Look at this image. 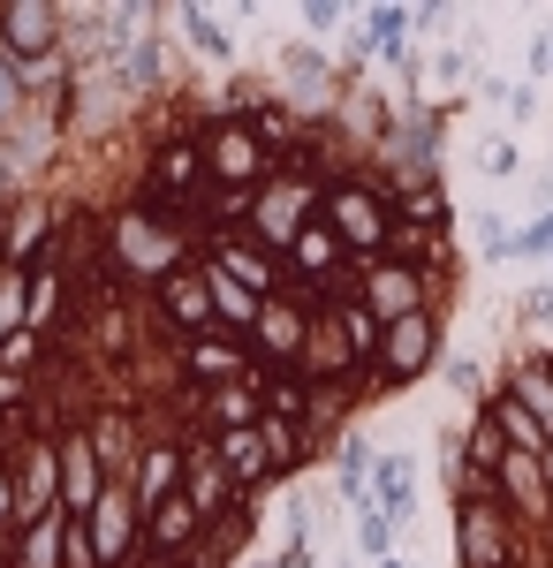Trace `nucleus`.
<instances>
[{
	"mask_svg": "<svg viewBox=\"0 0 553 568\" xmlns=\"http://www.w3.org/2000/svg\"><path fill=\"white\" fill-rule=\"evenodd\" d=\"M107 227V288H160V281H174L182 265H198L190 258V227L182 220H160V213H144L137 197L129 205H114V213L99 220Z\"/></svg>",
	"mask_w": 553,
	"mask_h": 568,
	"instance_id": "1",
	"label": "nucleus"
},
{
	"mask_svg": "<svg viewBox=\"0 0 553 568\" xmlns=\"http://www.w3.org/2000/svg\"><path fill=\"white\" fill-rule=\"evenodd\" d=\"M319 220H326V182L303 175V168H281V175L251 197L243 235H251V243H265L273 258H289V251H296V235H303V227H319Z\"/></svg>",
	"mask_w": 553,
	"mask_h": 568,
	"instance_id": "2",
	"label": "nucleus"
},
{
	"mask_svg": "<svg viewBox=\"0 0 553 568\" xmlns=\"http://www.w3.org/2000/svg\"><path fill=\"white\" fill-rule=\"evenodd\" d=\"M205 190H213V175H205L198 130H190V136H160V144L144 152V182H137V205H144V213L182 220V227H190V213H198Z\"/></svg>",
	"mask_w": 553,
	"mask_h": 568,
	"instance_id": "3",
	"label": "nucleus"
},
{
	"mask_svg": "<svg viewBox=\"0 0 553 568\" xmlns=\"http://www.w3.org/2000/svg\"><path fill=\"white\" fill-rule=\"evenodd\" d=\"M198 152H205V175H213V190H235V197H258L265 182L281 175V160L258 144V130L228 106V114H213L205 130H198Z\"/></svg>",
	"mask_w": 553,
	"mask_h": 568,
	"instance_id": "4",
	"label": "nucleus"
},
{
	"mask_svg": "<svg viewBox=\"0 0 553 568\" xmlns=\"http://www.w3.org/2000/svg\"><path fill=\"white\" fill-rule=\"evenodd\" d=\"M326 227L341 235V251H356V258L372 265L394 243V205H386V190L341 175V182H326Z\"/></svg>",
	"mask_w": 553,
	"mask_h": 568,
	"instance_id": "5",
	"label": "nucleus"
},
{
	"mask_svg": "<svg viewBox=\"0 0 553 568\" xmlns=\"http://www.w3.org/2000/svg\"><path fill=\"white\" fill-rule=\"evenodd\" d=\"M152 318H160V342H168V349L220 334V304H213V273H205V258L182 265L174 281H160V288H152Z\"/></svg>",
	"mask_w": 553,
	"mask_h": 568,
	"instance_id": "6",
	"label": "nucleus"
},
{
	"mask_svg": "<svg viewBox=\"0 0 553 568\" xmlns=\"http://www.w3.org/2000/svg\"><path fill=\"white\" fill-rule=\"evenodd\" d=\"M311 318H319V296H265L258 326L243 334L258 356V372H303V349H311Z\"/></svg>",
	"mask_w": 553,
	"mask_h": 568,
	"instance_id": "7",
	"label": "nucleus"
},
{
	"mask_svg": "<svg viewBox=\"0 0 553 568\" xmlns=\"http://www.w3.org/2000/svg\"><path fill=\"white\" fill-rule=\"evenodd\" d=\"M0 53L16 69H46L61 53V8L53 0H0Z\"/></svg>",
	"mask_w": 553,
	"mask_h": 568,
	"instance_id": "8",
	"label": "nucleus"
},
{
	"mask_svg": "<svg viewBox=\"0 0 553 568\" xmlns=\"http://www.w3.org/2000/svg\"><path fill=\"white\" fill-rule=\"evenodd\" d=\"M84 530H91L99 568H129L137 554H144V508H137V493H129V485H107L99 508L84 516Z\"/></svg>",
	"mask_w": 553,
	"mask_h": 568,
	"instance_id": "9",
	"label": "nucleus"
},
{
	"mask_svg": "<svg viewBox=\"0 0 553 568\" xmlns=\"http://www.w3.org/2000/svg\"><path fill=\"white\" fill-rule=\"evenodd\" d=\"M174 372H182V387H190V394H213V387L251 379L258 356H251L243 334H205V342H182V349H174Z\"/></svg>",
	"mask_w": 553,
	"mask_h": 568,
	"instance_id": "10",
	"label": "nucleus"
},
{
	"mask_svg": "<svg viewBox=\"0 0 553 568\" xmlns=\"http://www.w3.org/2000/svg\"><path fill=\"white\" fill-rule=\"evenodd\" d=\"M198 258L213 265V273H228V281H243L251 296H289V288H296V281H289V258H273V251L251 243L243 227H235V235H213Z\"/></svg>",
	"mask_w": 553,
	"mask_h": 568,
	"instance_id": "11",
	"label": "nucleus"
},
{
	"mask_svg": "<svg viewBox=\"0 0 553 568\" xmlns=\"http://www.w3.org/2000/svg\"><path fill=\"white\" fill-rule=\"evenodd\" d=\"M84 439H91V455L107 463V478H114V485L137 478V463H144V447H152V433L137 425V409H129V402L91 409V417H84Z\"/></svg>",
	"mask_w": 553,
	"mask_h": 568,
	"instance_id": "12",
	"label": "nucleus"
},
{
	"mask_svg": "<svg viewBox=\"0 0 553 568\" xmlns=\"http://www.w3.org/2000/svg\"><path fill=\"white\" fill-rule=\"evenodd\" d=\"M182 493L205 508V524H228V516L243 508L235 478L220 470V455H213V433H182Z\"/></svg>",
	"mask_w": 553,
	"mask_h": 568,
	"instance_id": "13",
	"label": "nucleus"
},
{
	"mask_svg": "<svg viewBox=\"0 0 553 568\" xmlns=\"http://www.w3.org/2000/svg\"><path fill=\"white\" fill-rule=\"evenodd\" d=\"M356 304L372 311L380 326H394V318H410V311H432L425 304V273L402 258H372L364 265V281H356Z\"/></svg>",
	"mask_w": 553,
	"mask_h": 568,
	"instance_id": "14",
	"label": "nucleus"
},
{
	"mask_svg": "<svg viewBox=\"0 0 553 568\" xmlns=\"http://www.w3.org/2000/svg\"><path fill=\"white\" fill-rule=\"evenodd\" d=\"M205 538H213V524H205V508H198L190 493H174V500H160V508L144 516V554H152V561H198Z\"/></svg>",
	"mask_w": 553,
	"mask_h": 568,
	"instance_id": "15",
	"label": "nucleus"
},
{
	"mask_svg": "<svg viewBox=\"0 0 553 568\" xmlns=\"http://www.w3.org/2000/svg\"><path fill=\"white\" fill-rule=\"evenodd\" d=\"M432 356H440V318L432 311H410V318H394L386 326V342H380V387H402V379H418Z\"/></svg>",
	"mask_w": 553,
	"mask_h": 568,
	"instance_id": "16",
	"label": "nucleus"
},
{
	"mask_svg": "<svg viewBox=\"0 0 553 568\" xmlns=\"http://www.w3.org/2000/svg\"><path fill=\"white\" fill-rule=\"evenodd\" d=\"M61 220H69V205H46V197H23V205L8 213V227H0V265L31 273V265H39L46 251H53Z\"/></svg>",
	"mask_w": 553,
	"mask_h": 568,
	"instance_id": "17",
	"label": "nucleus"
},
{
	"mask_svg": "<svg viewBox=\"0 0 553 568\" xmlns=\"http://www.w3.org/2000/svg\"><path fill=\"white\" fill-rule=\"evenodd\" d=\"M53 455H61V508L69 516H91L99 508V493H107V463L91 455V439H84V425H61L53 433Z\"/></svg>",
	"mask_w": 553,
	"mask_h": 568,
	"instance_id": "18",
	"label": "nucleus"
},
{
	"mask_svg": "<svg viewBox=\"0 0 553 568\" xmlns=\"http://www.w3.org/2000/svg\"><path fill=\"white\" fill-rule=\"evenodd\" d=\"M258 425H265V417H258ZM258 425H243V433H213L220 470L235 478V493H243V500H258L265 485L281 478V470H273V455H265V433H258Z\"/></svg>",
	"mask_w": 553,
	"mask_h": 568,
	"instance_id": "19",
	"label": "nucleus"
},
{
	"mask_svg": "<svg viewBox=\"0 0 553 568\" xmlns=\"http://www.w3.org/2000/svg\"><path fill=\"white\" fill-rule=\"evenodd\" d=\"M455 546H463V568H509L501 508H493V500H463V508H455Z\"/></svg>",
	"mask_w": 553,
	"mask_h": 568,
	"instance_id": "20",
	"label": "nucleus"
},
{
	"mask_svg": "<svg viewBox=\"0 0 553 568\" xmlns=\"http://www.w3.org/2000/svg\"><path fill=\"white\" fill-rule=\"evenodd\" d=\"M129 493H137V508H144V516H152L160 500L182 493V433H152V447H144V463H137Z\"/></svg>",
	"mask_w": 553,
	"mask_h": 568,
	"instance_id": "21",
	"label": "nucleus"
},
{
	"mask_svg": "<svg viewBox=\"0 0 553 568\" xmlns=\"http://www.w3.org/2000/svg\"><path fill=\"white\" fill-rule=\"evenodd\" d=\"M16 568H69V508L31 516L16 530Z\"/></svg>",
	"mask_w": 553,
	"mask_h": 568,
	"instance_id": "22",
	"label": "nucleus"
},
{
	"mask_svg": "<svg viewBox=\"0 0 553 568\" xmlns=\"http://www.w3.org/2000/svg\"><path fill=\"white\" fill-rule=\"evenodd\" d=\"M372 500L386 508V524H418V478H410V455H380V470H372Z\"/></svg>",
	"mask_w": 553,
	"mask_h": 568,
	"instance_id": "23",
	"label": "nucleus"
},
{
	"mask_svg": "<svg viewBox=\"0 0 553 568\" xmlns=\"http://www.w3.org/2000/svg\"><path fill=\"white\" fill-rule=\"evenodd\" d=\"M493 485H501V500L515 516H546V455H509Z\"/></svg>",
	"mask_w": 553,
	"mask_h": 568,
	"instance_id": "24",
	"label": "nucleus"
},
{
	"mask_svg": "<svg viewBox=\"0 0 553 568\" xmlns=\"http://www.w3.org/2000/svg\"><path fill=\"white\" fill-rule=\"evenodd\" d=\"M235 114H243V122L258 130V144H265L273 160H281V152L296 144V130H303V122H296V99H258V91H251V99H243Z\"/></svg>",
	"mask_w": 553,
	"mask_h": 568,
	"instance_id": "25",
	"label": "nucleus"
},
{
	"mask_svg": "<svg viewBox=\"0 0 553 568\" xmlns=\"http://www.w3.org/2000/svg\"><path fill=\"white\" fill-rule=\"evenodd\" d=\"M485 417L501 425V439H509L515 455H546V447H553V439H546V425H539V417H531V409H523L515 394H493V409H485Z\"/></svg>",
	"mask_w": 553,
	"mask_h": 568,
	"instance_id": "26",
	"label": "nucleus"
},
{
	"mask_svg": "<svg viewBox=\"0 0 553 568\" xmlns=\"http://www.w3.org/2000/svg\"><path fill=\"white\" fill-rule=\"evenodd\" d=\"M174 23H182V39L198 45V53H213V61H235V31H228V16H213V8H174Z\"/></svg>",
	"mask_w": 553,
	"mask_h": 568,
	"instance_id": "27",
	"label": "nucleus"
},
{
	"mask_svg": "<svg viewBox=\"0 0 553 568\" xmlns=\"http://www.w3.org/2000/svg\"><path fill=\"white\" fill-rule=\"evenodd\" d=\"M16 334H31V273L0 265V349H8Z\"/></svg>",
	"mask_w": 553,
	"mask_h": 568,
	"instance_id": "28",
	"label": "nucleus"
},
{
	"mask_svg": "<svg viewBox=\"0 0 553 568\" xmlns=\"http://www.w3.org/2000/svg\"><path fill=\"white\" fill-rule=\"evenodd\" d=\"M258 433H265V455H273V470H281V478H289V470H303V463H311V433H303L296 417H265V425H258Z\"/></svg>",
	"mask_w": 553,
	"mask_h": 568,
	"instance_id": "29",
	"label": "nucleus"
},
{
	"mask_svg": "<svg viewBox=\"0 0 553 568\" xmlns=\"http://www.w3.org/2000/svg\"><path fill=\"white\" fill-rule=\"evenodd\" d=\"M356 554L380 568V561H394V524H386V508L372 500V508H356Z\"/></svg>",
	"mask_w": 553,
	"mask_h": 568,
	"instance_id": "30",
	"label": "nucleus"
},
{
	"mask_svg": "<svg viewBox=\"0 0 553 568\" xmlns=\"http://www.w3.org/2000/svg\"><path fill=\"white\" fill-rule=\"evenodd\" d=\"M31 394H39V379H23V372L0 364V433L8 425H31Z\"/></svg>",
	"mask_w": 553,
	"mask_h": 568,
	"instance_id": "31",
	"label": "nucleus"
},
{
	"mask_svg": "<svg viewBox=\"0 0 553 568\" xmlns=\"http://www.w3.org/2000/svg\"><path fill=\"white\" fill-rule=\"evenodd\" d=\"M23 106H31V91H23V69H16V61L0 53V130H8V122H16Z\"/></svg>",
	"mask_w": 553,
	"mask_h": 568,
	"instance_id": "32",
	"label": "nucleus"
},
{
	"mask_svg": "<svg viewBox=\"0 0 553 568\" xmlns=\"http://www.w3.org/2000/svg\"><path fill=\"white\" fill-rule=\"evenodd\" d=\"M0 524L23 530V485H16V455L0 447Z\"/></svg>",
	"mask_w": 553,
	"mask_h": 568,
	"instance_id": "33",
	"label": "nucleus"
},
{
	"mask_svg": "<svg viewBox=\"0 0 553 568\" xmlns=\"http://www.w3.org/2000/svg\"><path fill=\"white\" fill-rule=\"evenodd\" d=\"M39 356H46V334H16V342H8V349H0V364H8V372H23V379H31V372H39Z\"/></svg>",
	"mask_w": 553,
	"mask_h": 568,
	"instance_id": "34",
	"label": "nucleus"
},
{
	"mask_svg": "<svg viewBox=\"0 0 553 568\" xmlns=\"http://www.w3.org/2000/svg\"><path fill=\"white\" fill-rule=\"evenodd\" d=\"M281 69H289V84H326V61H319L311 45H289V53H281Z\"/></svg>",
	"mask_w": 553,
	"mask_h": 568,
	"instance_id": "35",
	"label": "nucleus"
},
{
	"mask_svg": "<svg viewBox=\"0 0 553 568\" xmlns=\"http://www.w3.org/2000/svg\"><path fill=\"white\" fill-rule=\"evenodd\" d=\"M539 251H553V213H539L523 235H515V258H539Z\"/></svg>",
	"mask_w": 553,
	"mask_h": 568,
	"instance_id": "36",
	"label": "nucleus"
},
{
	"mask_svg": "<svg viewBox=\"0 0 553 568\" xmlns=\"http://www.w3.org/2000/svg\"><path fill=\"white\" fill-rule=\"evenodd\" d=\"M477 168H485V175H515V144H509V136H493V144L477 152Z\"/></svg>",
	"mask_w": 553,
	"mask_h": 568,
	"instance_id": "37",
	"label": "nucleus"
},
{
	"mask_svg": "<svg viewBox=\"0 0 553 568\" xmlns=\"http://www.w3.org/2000/svg\"><path fill=\"white\" fill-rule=\"evenodd\" d=\"M303 23H311V31H334V23H349V8H334V0H311V8H303Z\"/></svg>",
	"mask_w": 553,
	"mask_h": 568,
	"instance_id": "38",
	"label": "nucleus"
},
{
	"mask_svg": "<svg viewBox=\"0 0 553 568\" xmlns=\"http://www.w3.org/2000/svg\"><path fill=\"white\" fill-rule=\"evenodd\" d=\"M448 387L477 394V387H485V372H477V364H470V356H455V364H448Z\"/></svg>",
	"mask_w": 553,
	"mask_h": 568,
	"instance_id": "39",
	"label": "nucleus"
},
{
	"mask_svg": "<svg viewBox=\"0 0 553 568\" xmlns=\"http://www.w3.org/2000/svg\"><path fill=\"white\" fill-rule=\"evenodd\" d=\"M515 311H523L531 326H539V318H553V288H531V296H523V304H515Z\"/></svg>",
	"mask_w": 553,
	"mask_h": 568,
	"instance_id": "40",
	"label": "nucleus"
},
{
	"mask_svg": "<svg viewBox=\"0 0 553 568\" xmlns=\"http://www.w3.org/2000/svg\"><path fill=\"white\" fill-rule=\"evenodd\" d=\"M0 568H16V530L0 524Z\"/></svg>",
	"mask_w": 553,
	"mask_h": 568,
	"instance_id": "41",
	"label": "nucleus"
},
{
	"mask_svg": "<svg viewBox=\"0 0 553 568\" xmlns=\"http://www.w3.org/2000/svg\"><path fill=\"white\" fill-rule=\"evenodd\" d=\"M546 493H553V447H546Z\"/></svg>",
	"mask_w": 553,
	"mask_h": 568,
	"instance_id": "42",
	"label": "nucleus"
},
{
	"mask_svg": "<svg viewBox=\"0 0 553 568\" xmlns=\"http://www.w3.org/2000/svg\"><path fill=\"white\" fill-rule=\"evenodd\" d=\"M380 568H410V561H380Z\"/></svg>",
	"mask_w": 553,
	"mask_h": 568,
	"instance_id": "43",
	"label": "nucleus"
}]
</instances>
